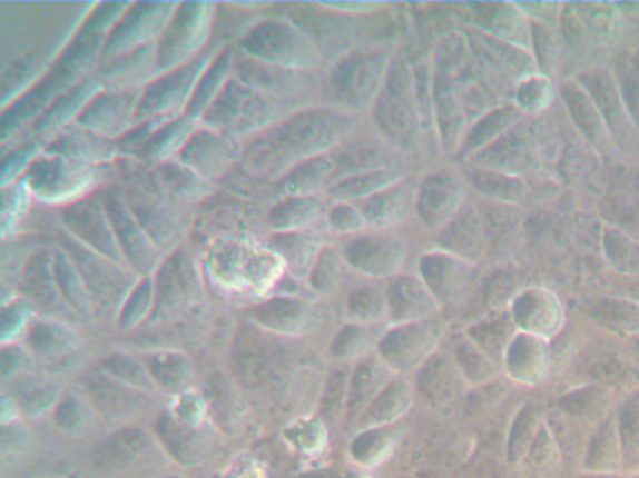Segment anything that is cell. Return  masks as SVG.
<instances>
[{"label":"cell","mask_w":639,"mask_h":478,"mask_svg":"<svg viewBox=\"0 0 639 478\" xmlns=\"http://www.w3.org/2000/svg\"><path fill=\"white\" fill-rule=\"evenodd\" d=\"M235 47H225L204 71L197 89L193 93L185 113L200 122L206 110L220 96L224 87L233 78Z\"/></svg>","instance_id":"cell-23"},{"label":"cell","mask_w":639,"mask_h":478,"mask_svg":"<svg viewBox=\"0 0 639 478\" xmlns=\"http://www.w3.org/2000/svg\"><path fill=\"white\" fill-rule=\"evenodd\" d=\"M256 320L265 328L282 332H303L311 329L314 308L296 298H275L257 308Z\"/></svg>","instance_id":"cell-24"},{"label":"cell","mask_w":639,"mask_h":478,"mask_svg":"<svg viewBox=\"0 0 639 478\" xmlns=\"http://www.w3.org/2000/svg\"><path fill=\"white\" fill-rule=\"evenodd\" d=\"M214 14L213 3L179 4L158 40L160 76L188 64L203 53L212 40Z\"/></svg>","instance_id":"cell-5"},{"label":"cell","mask_w":639,"mask_h":478,"mask_svg":"<svg viewBox=\"0 0 639 478\" xmlns=\"http://www.w3.org/2000/svg\"><path fill=\"white\" fill-rule=\"evenodd\" d=\"M371 337L363 327L352 326L343 330L334 342V355L343 358H353L370 346Z\"/></svg>","instance_id":"cell-38"},{"label":"cell","mask_w":639,"mask_h":478,"mask_svg":"<svg viewBox=\"0 0 639 478\" xmlns=\"http://www.w3.org/2000/svg\"><path fill=\"white\" fill-rule=\"evenodd\" d=\"M45 143L38 140L30 139L27 142L20 145V147L13 151H10L3 158L2 162V187L12 185L20 179L30 168V165L35 162L38 156L43 152Z\"/></svg>","instance_id":"cell-35"},{"label":"cell","mask_w":639,"mask_h":478,"mask_svg":"<svg viewBox=\"0 0 639 478\" xmlns=\"http://www.w3.org/2000/svg\"><path fill=\"white\" fill-rule=\"evenodd\" d=\"M99 91L101 88L96 76L79 82L35 121L33 127L30 128V139L38 140L46 147L61 130L78 119L80 112Z\"/></svg>","instance_id":"cell-16"},{"label":"cell","mask_w":639,"mask_h":478,"mask_svg":"<svg viewBox=\"0 0 639 478\" xmlns=\"http://www.w3.org/2000/svg\"><path fill=\"white\" fill-rule=\"evenodd\" d=\"M154 297H156V288L150 279H144L124 301L119 317L120 328L127 330L136 327L149 313Z\"/></svg>","instance_id":"cell-36"},{"label":"cell","mask_w":639,"mask_h":478,"mask_svg":"<svg viewBox=\"0 0 639 478\" xmlns=\"http://www.w3.org/2000/svg\"><path fill=\"white\" fill-rule=\"evenodd\" d=\"M147 435L138 429L121 430L102 442L95 461L102 469H119L147 448Z\"/></svg>","instance_id":"cell-28"},{"label":"cell","mask_w":639,"mask_h":478,"mask_svg":"<svg viewBox=\"0 0 639 478\" xmlns=\"http://www.w3.org/2000/svg\"><path fill=\"white\" fill-rule=\"evenodd\" d=\"M410 399L409 388L404 382L390 384L371 404L361 424L367 430L394 421L406 412Z\"/></svg>","instance_id":"cell-30"},{"label":"cell","mask_w":639,"mask_h":478,"mask_svg":"<svg viewBox=\"0 0 639 478\" xmlns=\"http://www.w3.org/2000/svg\"><path fill=\"white\" fill-rule=\"evenodd\" d=\"M224 48L209 43L203 53L178 69L165 72L142 90L136 125L153 118H178L185 113L204 71Z\"/></svg>","instance_id":"cell-4"},{"label":"cell","mask_w":639,"mask_h":478,"mask_svg":"<svg viewBox=\"0 0 639 478\" xmlns=\"http://www.w3.org/2000/svg\"><path fill=\"white\" fill-rule=\"evenodd\" d=\"M101 195L124 259L137 273L149 275L159 265L158 247L142 230L118 187L101 189Z\"/></svg>","instance_id":"cell-10"},{"label":"cell","mask_w":639,"mask_h":478,"mask_svg":"<svg viewBox=\"0 0 639 478\" xmlns=\"http://www.w3.org/2000/svg\"><path fill=\"white\" fill-rule=\"evenodd\" d=\"M61 222L66 231L92 251L109 258L112 262L127 265L112 231L101 189L66 207L61 212Z\"/></svg>","instance_id":"cell-9"},{"label":"cell","mask_w":639,"mask_h":478,"mask_svg":"<svg viewBox=\"0 0 639 478\" xmlns=\"http://www.w3.org/2000/svg\"><path fill=\"white\" fill-rule=\"evenodd\" d=\"M148 368L154 381L164 389L177 391L188 382L189 364L184 357L173 352H161L148 360Z\"/></svg>","instance_id":"cell-32"},{"label":"cell","mask_w":639,"mask_h":478,"mask_svg":"<svg viewBox=\"0 0 639 478\" xmlns=\"http://www.w3.org/2000/svg\"><path fill=\"white\" fill-rule=\"evenodd\" d=\"M22 286L38 306L56 309L61 295L55 275V257L45 251L30 258L24 268Z\"/></svg>","instance_id":"cell-25"},{"label":"cell","mask_w":639,"mask_h":478,"mask_svg":"<svg viewBox=\"0 0 639 478\" xmlns=\"http://www.w3.org/2000/svg\"><path fill=\"white\" fill-rule=\"evenodd\" d=\"M105 366L112 376L132 384V386L146 388L150 384L146 371L128 357L112 356L106 360Z\"/></svg>","instance_id":"cell-39"},{"label":"cell","mask_w":639,"mask_h":478,"mask_svg":"<svg viewBox=\"0 0 639 478\" xmlns=\"http://www.w3.org/2000/svg\"><path fill=\"white\" fill-rule=\"evenodd\" d=\"M60 242L92 300L105 308L118 306L132 287V276L127 267L92 251L66 230L60 233Z\"/></svg>","instance_id":"cell-7"},{"label":"cell","mask_w":639,"mask_h":478,"mask_svg":"<svg viewBox=\"0 0 639 478\" xmlns=\"http://www.w3.org/2000/svg\"><path fill=\"white\" fill-rule=\"evenodd\" d=\"M20 362V352L17 348H7L2 352V374L12 372L17 369Z\"/></svg>","instance_id":"cell-44"},{"label":"cell","mask_w":639,"mask_h":478,"mask_svg":"<svg viewBox=\"0 0 639 478\" xmlns=\"http://www.w3.org/2000/svg\"><path fill=\"white\" fill-rule=\"evenodd\" d=\"M101 90L138 91L159 74L158 43L140 47L117 58L101 61L96 71Z\"/></svg>","instance_id":"cell-14"},{"label":"cell","mask_w":639,"mask_h":478,"mask_svg":"<svg viewBox=\"0 0 639 478\" xmlns=\"http://www.w3.org/2000/svg\"><path fill=\"white\" fill-rule=\"evenodd\" d=\"M389 313L396 325L414 323L429 319L438 301L427 287L406 279L396 283L389 296Z\"/></svg>","instance_id":"cell-22"},{"label":"cell","mask_w":639,"mask_h":478,"mask_svg":"<svg viewBox=\"0 0 639 478\" xmlns=\"http://www.w3.org/2000/svg\"><path fill=\"white\" fill-rule=\"evenodd\" d=\"M243 153L242 141L200 125L174 160L216 185L242 161Z\"/></svg>","instance_id":"cell-11"},{"label":"cell","mask_w":639,"mask_h":478,"mask_svg":"<svg viewBox=\"0 0 639 478\" xmlns=\"http://www.w3.org/2000/svg\"><path fill=\"white\" fill-rule=\"evenodd\" d=\"M24 318L23 308L20 306H10L3 310L2 315V332L3 337L6 338L9 332H12L17 329V327L22 323Z\"/></svg>","instance_id":"cell-43"},{"label":"cell","mask_w":639,"mask_h":478,"mask_svg":"<svg viewBox=\"0 0 639 478\" xmlns=\"http://www.w3.org/2000/svg\"><path fill=\"white\" fill-rule=\"evenodd\" d=\"M169 478H177V477H169Z\"/></svg>","instance_id":"cell-45"},{"label":"cell","mask_w":639,"mask_h":478,"mask_svg":"<svg viewBox=\"0 0 639 478\" xmlns=\"http://www.w3.org/2000/svg\"><path fill=\"white\" fill-rule=\"evenodd\" d=\"M292 439L305 452H316L326 441V431L322 421L305 419L298 421L291 430Z\"/></svg>","instance_id":"cell-37"},{"label":"cell","mask_w":639,"mask_h":478,"mask_svg":"<svg viewBox=\"0 0 639 478\" xmlns=\"http://www.w3.org/2000/svg\"><path fill=\"white\" fill-rule=\"evenodd\" d=\"M200 122L194 120L187 113L174 118L163 125V127L153 135L146 148L138 155V160L147 168L154 169L157 166L168 162L177 156L181 149L198 130Z\"/></svg>","instance_id":"cell-19"},{"label":"cell","mask_w":639,"mask_h":478,"mask_svg":"<svg viewBox=\"0 0 639 478\" xmlns=\"http://www.w3.org/2000/svg\"><path fill=\"white\" fill-rule=\"evenodd\" d=\"M55 417L59 428L77 429L82 421L81 405L75 398H66L58 405Z\"/></svg>","instance_id":"cell-41"},{"label":"cell","mask_w":639,"mask_h":478,"mask_svg":"<svg viewBox=\"0 0 639 478\" xmlns=\"http://www.w3.org/2000/svg\"><path fill=\"white\" fill-rule=\"evenodd\" d=\"M198 287V273L189 255L174 252L159 269L156 283L157 305L170 309L185 300Z\"/></svg>","instance_id":"cell-18"},{"label":"cell","mask_w":639,"mask_h":478,"mask_svg":"<svg viewBox=\"0 0 639 478\" xmlns=\"http://www.w3.org/2000/svg\"><path fill=\"white\" fill-rule=\"evenodd\" d=\"M513 320L525 335L543 340L556 335L561 326V309L550 293L544 290H530L514 300Z\"/></svg>","instance_id":"cell-17"},{"label":"cell","mask_w":639,"mask_h":478,"mask_svg":"<svg viewBox=\"0 0 639 478\" xmlns=\"http://www.w3.org/2000/svg\"><path fill=\"white\" fill-rule=\"evenodd\" d=\"M35 197L24 179L2 187V227L10 230L32 210Z\"/></svg>","instance_id":"cell-34"},{"label":"cell","mask_w":639,"mask_h":478,"mask_svg":"<svg viewBox=\"0 0 639 478\" xmlns=\"http://www.w3.org/2000/svg\"><path fill=\"white\" fill-rule=\"evenodd\" d=\"M56 398V391L51 388H45L33 391L24 400V408L29 414H36L43 411L53 402Z\"/></svg>","instance_id":"cell-42"},{"label":"cell","mask_w":639,"mask_h":478,"mask_svg":"<svg viewBox=\"0 0 639 478\" xmlns=\"http://www.w3.org/2000/svg\"><path fill=\"white\" fill-rule=\"evenodd\" d=\"M102 168L105 165L41 152L23 179L37 202L66 209L100 190V185L107 180Z\"/></svg>","instance_id":"cell-2"},{"label":"cell","mask_w":639,"mask_h":478,"mask_svg":"<svg viewBox=\"0 0 639 478\" xmlns=\"http://www.w3.org/2000/svg\"><path fill=\"white\" fill-rule=\"evenodd\" d=\"M435 270L424 267V283L436 301L453 303L468 283V270L456 258H430Z\"/></svg>","instance_id":"cell-27"},{"label":"cell","mask_w":639,"mask_h":478,"mask_svg":"<svg viewBox=\"0 0 639 478\" xmlns=\"http://www.w3.org/2000/svg\"><path fill=\"white\" fill-rule=\"evenodd\" d=\"M87 389L96 407L110 415H121L139 407L142 395L126 384L106 376L87 379Z\"/></svg>","instance_id":"cell-26"},{"label":"cell","mask_w":639,"mask_h":478,"mask_svg":"<svg viewBox=\"0 0 639 478\" xmlns=\"http://www.w3.org/2000/svg\"><path fill=\"white\" fill-rule=\"evenodd\" d=\"M180 3H140L129 8L109 31L102 61L120 57L158 40Z\"/></svg>","instance_id":"cell-8"},{"label":"cell","mask_w":639,"mask_h":478,"mask_svg":"<svg viewBox=\"0 0 639 478\" xmlns=\"http://www.w3.org/2000/svg\"><path fill=\"white\" fill-rule=\"evenodd\" d=\"M216 276L229 282L271 287L283 273L284 258L243 236H229L215 246L210 259Z\"/></svg>","instance_id":"cell-6"},{"label":"cell","mask_w":639,"mask_h":478,"mask_svg":"<svg viewBox=\"0 0 639 478\" xmlns=\"http://www.w3.org/2000/svg\"><path fill=\"white\" fill-rule=\"evenodd\" d=\"M442 331L439 321L431 319L397 325L380 340V357L393 370H414L435 351Z\"/></svg>","instance_id":"cell-12"},{"label":"cell","mask_w":639,"mask_h":478,"mask_svg":"<svg viewBox=\"0 0 639 478\" xmlns=\"http://www.w3.org/2000/svg\"><path fill=\"white\" fill-rule=\"evenodd\" d=\"M43 152L91 165H109L119 158L115 140L82 128L77 122L61 130L46 145Z\"/></svg>","instance_id":"cell-15"},{"label":"cell","mask_w":639,"mask_h":478,"mask_svg":"<svg viewBox=\"0 0 639 478\" xmlns=\"http://www.w3.org/2000/svg\"><path fill=\"white\" fill-rule=\"evenodd\" d=\"M386 310V301L376 293H361L352 299V306H350V313L355 320L363 321V323L379 320Z\"/></svg>","instance_id":"cell-40"},{"label":"cell","mask_w":639,"mask_h":478,"mask_svg":"<svg viewBox=\"0 0 639 478\" xmlns=\"http://www.w3.org/2000/svg\"><path fill=\"white\" fill-rule=\"evenodd\" d=\"M55 275L59 292L81 316H89L91 301L88 289L75 263L65 251L55 255Z\"/></svg>","instance_id":"cell-29"},{"label":"cell","mask_w":639,"mask_h":478,"mask_svg":"<svg viewBox=\"0 0 639 478\" xmlns=\"http://www.w3.org/2000/svg\"><path fill=\"white\" fill-rule=\"evenodd\" d=\"M157 430L163 441L179 460L191 462L200 457V438L194 430L185 428L169 417L159 419Z\"/></svg>","instance_id":"cell-31"},{"label":"cell","mask_w":639,"mask_h":478,"mask_svg":"<svg viewBox=\"0 0 639 478\" xmlns=\"http://www.w3.org/2000/svg\"><path fill=\"white\" fill-rule=\"evenodd\" d=\"M507 368L513 380L531 386L541 381L548 371L545 340L525 332L514 338L508 349Z\"/></svg>","instance_id":"cell-21"},{"label":"cell","mask_w":639,"mask_h":478,"mask_svg":"<svg viewBox=\"0 0 639 478\" xmlns=\"http://www.w3.org/2000/svg\"><path fill=\"white\" fill-rule=\"evenodd\" d=\"M127 159L118 189L141 228L160 249H169L195 221L197 207L185 205L163 189L154 175L136 159Z\"/></svg>","instance_id":"cell-1"},{"label":"cell","mask_w":639,"mask_h":478,"mask_svg":"<svg viewBox=\"0 0 639 478\" xmlns=\"http://www.w3.org/2000/svg\"><path fill=\"white\" fill-rule=\"evenodd\" d=\"M163 189L185 205L198 207L216 191V185L205 180L187 166L170 160L153 169Z\"/></svg>","instance_id":"cell-20"},{"label":"cell","mask_w":639,"mask_h":478,"mask_svg":"<svg viewBox=\"0 0 639 478\" xmlns=\"http://www.w3.org/2000/svg\"><path fill=\"white\" fill-rule=\"evenodd\" d=\"M142 96L138 91L101 90L90 100L75 121L80 127L96 131L117 141L136 127L137 111Z\"/></svg>","instance_id":"cell-13"},{"label":"cell","mask_w":639,"mask_h":478,"mask_svg":"<svg viewBox=\"0 0 639 478\" xmlns=\"http://www.w3.org/2000/svg\"><path fill=\"white\" fill-rule=\"evenodd\" d=\"M75 336L68 328L57 325L38 323L29 332V345L38 355L45 357H56L63 355L73 346Z\"/></svg>","instance_id":"cell-33"},{"label":"cell","mask_w":639,"mask_h":478,"mask_svg":"<svg viewBox=\"0 0 639 478\" xmlns=\"http://www.w3.org/2000/svg\"><path fill=\"white\" fill-rule=\"evenodd\" d=\"M274 118L271 100L233 77L206 110L200 125L243 142L265 129Z\"/></svg>","instance_id":"cell-3"}]
</instances>
